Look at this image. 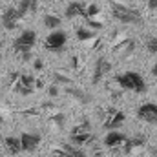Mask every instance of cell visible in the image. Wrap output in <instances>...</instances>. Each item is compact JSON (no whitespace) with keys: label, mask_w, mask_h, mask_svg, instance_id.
<instances>
[{"label":"cell","mask_w":157,"mask_h":157,"mask_svg":"<svg viewBox=\"0 0 157 157\" xmlns=\"http://www.w3.org/2000/svg\"><path fill=\"white\" fill-rule=\"evenodd\" d=\"M66 18H75V17H86V7L82 2H71L66 7Z\"/></svg>","instance_id":"7c38bea8"},{"label":"cell","mask_w":157,"mask_h":157,"mask_svg":"<svg viewBox=\"0 0 157 157\" xmlns=\"http://www.w3.org/2000/svg\"><path fill=\"white\" fill-rule=\"evenodd\" d=\"M91 133L90 132H80V133H71V144H75V146H82V144H86V143H90L91 141Z\"/></svg>","instance_id":"2e32d148"},{"label":"cell","mask_w":157,"mask_h":157,"mask_svg":"<svg viewBox=\"0 0 157 157\" xmlns=\"http://www.w3.org/2000/svg\"><path fill=\"white\" fill-rule=\"evenodd\" d=\"M110 7H112L113 18H117L119 22H122V24H141V22H143L139 11H135V9H132V7H128V6L112 2Z\"/></svg>","instance_id":"3957f363"},{"label":"cell","mask_w":157,"mask_h":157,"mask_svg":"<svg viewBox=\"0 0 157 157\" xmlns=\"http://www.w3.org/2000/svg\"><path fill=\"white\" fill-rule=\"evenodd\" d=\"M66 42H68V35H66L64 31L57 29V31H51V33L46 37L44 46H46V49H49V51H60V49H64Z\"/></svg>","instance_id":"277c9868"},{"label":"cell","mask_w":157,"mask_h":157,"mask_svg":"<svg viewBox=\"0 0 157 157\" xmlns=\"http://www.w3.org/2000/svg\"><path fill=\"white\" fill-rule=\"evenodd\" d=\"M57 154H60V155H64V157H88L75 144H64L60 150H57Z\"/></svg>","instance_id":"5bb4252c"},{"label":"cell","mask_w":157,"mask_h":157,"mask_svg":"<svg viewBox=\"0 0 157 157\" xmlns=\"http://www.w3.org/2000/svg\"><path fill=\"white\" fill-rule=\"evenodd\" d=\"M0 6H2V2H0Z\"/></svg>","instance_id":"484cf974"},{"label":"cell","mask_w":157,"mask_h":157,"mask_svg":"<svg viewBox=\"0 0 157 157\" xmlns=\"http://www.w3.org/2000/svg\"><path fill=\"white\" fill-rule=\"evenodd\" d=\"M117 84L122 90H130V91H135V93H144L146 91V82L141 73L137 71H126L122 75L115 77Z\"/></svg>","instance_id":"6da1fadb"},{"label":"cell","mask_w":157,"mask_h":157,"mask_svg":"<svg viewBox=\"0 0 157 157\" xmlns=\"http://www.w3.org/2000/svg\"><path fill=\"white\" fill-rule=\"evenodd\" d=\"M4 146L7 148V152L11 154V155H17V154H20V152H24L22 150V143H20V137H6L4 139Z\"/></svg>","instance_id":"4fadbf2b"},{"label":"cell","mask_w":157,"mask_h":157,"mask_svg":"<svg viewBox=\"0 0 157 157\" xmlns=\"http://www.w3.org/2000/svg\"><path fill=\"white\" fill-rule=\"evenodd\" d=\"M37 7H39V0H20L17 11H18V17L24 18L28 13H35Z\"/></svg>","instance_id":"8fae6325"},{"label":"cell","mask_w":157,"mask_h":157,"mask_svg":"<svg viewBox=\"0 0 157 157\" xmlns=\"http://www.w3.org/2000/svg\"><path fill=\"white\" fill-rule=\"evenodd\" d=\"M49 95H53V97L57 95V88H55V86H51V88H49Z\"/></svg>","instance_id":"7402d4cb"},{"label":"cell","mask_w":157,"mask_h":157,"mask_svg":"<svg viewBox=\"0 0 157 157\" xmlns=\"http://www.w3.org/2000/svg\"><path fill=\"white\" fill-rule=\"evenodd\" d=\"M20 20V17H18V11H17V7H7L4 13H2V26L6 28V29H15L17 28V22Z\"/></svg>","instance_id":"52a82bcc"},{"label":"cell","mask_w":157,"mask_h":157,"mask_svg":"<svg viewBox=\"0 0 157 157\" xmlns=\"http://www.w3.org/2000/svg\"><path fill=\"white\" fill-rule=\"evenodd\" d=\"M110 70H112V64L108 62V59H106V57H99L97 62H95V70H93L91 82H93V84H99V82L102 80V77H104Z\"/></svg>","instance_id":"8992f818"},{"label":"cell","mask_w":157,"mask_h":157,"mask_svg":"<svg viewBox=\"0 0 157 157\" xmlns=\"http://www.w3.org/2000/svg\"><path fill=\"white\" fill-rule=\"evenodd\" d=\"M77 39H78V42L93 39V31H90V29H86V28H78L77 29Z\"/></svg>","instance_id":"ac0fdd59"},{"label":"cell","mask_w":157,"mask_h":157,"mask_svg":"<svg viewBox=\"0 0 157 157\" xmlns=\"http://www.w3.org/2000/svg\"><path fill=\"white\" fill-rule=\"evenodd\" d=\"M35 68H37V70L42 68V62H40V60H35Z\"/></svg>","instance_id":"cb8c5ba5"},{"label":"cell","mask_w":157,"mask_h":157,"mask_svg":"<svg viewBox=\"0 0 157 157\" xmlns=\"http://www.w3.org/2000/svg\"><path fill=\"white\" fill-rule=\"evenodd\" d=\"M148 7L150 9H157V0H148Z\"/></svg>","instance_id":"44dd1931"},{"label":"cell","mask_w":157,"mask_h":157,"mask_svg":"<svg viewBox=\"0 0 157 157\" xmlns=\"http://www.w3.org/2000/svg\"><path fill=\"white\" fill-rule=\"evenodd\" d=\"M137 117L144 122H150V124H155L157 122V104L154 102H144L139 106L137 110Z\"/></svg>","instance_id":"5b68a950"},{"label":"cell","mask_w":157,"mask_h":157,"mask_svg":"<svg viewBox=\"0 0 157 157\" xmlns=\"http://www.w3.org/2000/svg\"><path fill=\"white\" fill-rule=\"evenodd\" d=\"M60 24H62V18L57 17V15L48 13V15L44 17V26L49 28V29H55V31H57V28H60Z\"/></svg>","instance_id":"e0dca14e"},{"label":"cell","mask_w":157,"mask_h":157,"mask_svg":"<svg viewBox=\"0 0 157 157\" xmlns=\"http://www.w3.org/2000/svg\"><path fill=\"white\" fill-rule=\"evenodd\" d=\"M99 13V6H95V4H91L88 9H86V18H91V17H95Z\"/></svg>","instance_id":"ffe728a7"},{"label":"cell","mask_w":157,"mask_h":157,"mask_svg":"<svg viewBox=\"0 0 157 157\" xmlns=\"http://www.w3.org/2000/svg\"><path fill=\"white\" fill-rule=\"evenodd\" d=\"M146 49H148V53L157 55V37H150L146 40Z\"/></svg>","instance_id":"d6986e66"},{"label":"cell","mask_w":157,"mask_h":157,"mask_svg":"<svg viewBox=\"0 0 157 157\" xmlns=\"http://www.w3.org/2000/svg\"><path fill=\"white\" fill-rule=\"evenodd\" d=\"M144 144V137L143 135H137V137H133V139H128L126 143H124V154H132L135 148H141Z\"/></svg>","instance_id":"9a60e30c"},{"label":"cell","mask_w":157,"mask_h":157,"mask_svg":"<svg viewBox=\"0 0 157 157\" xmlns=\"http://www.w3.org/2000/svg\"><path fill=\"white\" fill-rule=\"evenodd\" d=\"M35 42H37V33H35L33 29H26V31H22V33L15 39L13 48H15L17 53L24 55V60H28V59L31 57V49L35 48Z\"/></svg>","instance_id":"7a4b0ae2"},{"label":"cell","mask_w":157,"mask_h":157,"mask_svg":"<svg viewBox=\"0 0 157 157\" xmlns=\"http://www.w3.org/2000/svg\"><path fill=\"white\" fill-rule=\"evenodd\" d=\"M126 121V113L121 110H112V115L108 117V121L104 122L106 130H117L119 126H122V122Z\"/></svg>","instance_id":"9c48e42d"},{"label":"cell","mask_w":157,"mask_h":157,"mask_svg":"<svg viewBox=\"0 0 157 157\" xmlns=\"http://www.w3.org/2000/svg\"><path fill=\"white\" fill-rule=\"evenodd\" d=\"M0 59H2V42H0Z\"/></svg>","instance_id":"d4e9b609"},{"label":"cell","mask_w":157,"mask_h":157,"mask_svg":"<svg viewBox=\"0 0 157 157\" xmlns=\"http://www.w3.org/2000/svg\"><path fill=\"white\" fill-rule=\"evenodd\" d=\"M20 143H22V150H24V152H33V150L40 144V135L39 133L24 132V133L20 135Z\"/></svg>","instance_id":"ba28073f"},{"label":"cell","mask_w":157,"mask_h":157,"mask_svg":"<svg viewBox=\"0 0 157 157\" xmlns=\"http://www.w3.org/2000/svg\"><path fill=\"white\" fill-rule=\"evenodd\" d=\"M152 75H154V77H157V62L154 64V68H152Z\"/></svg>","instance_id":"603a6c76"},{"label":"cell","mask_w":157,"mask_h":157,"mask_svg":"<svg viewBox=\"0 0 157 157\" xmlns=\"http://www.w3.org/2000/svg\"><path fill=\"white\" fill-rule=\"evenodd\" d=\"M128 141V137L124 135V133H121L117 130H112V132H108V135L104 137V146H108V148H115L119 144H124Z\"/></svg>","instance_id":"30bf717a"}]
</instances>
